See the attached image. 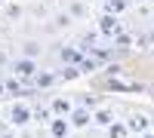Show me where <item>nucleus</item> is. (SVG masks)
<instances>
[{"label": "nucleus", "mask_w": 154, "mask_h": 138, "mask_svg": "<svg viewBox=\"0 0 154 138\" xmlns=\"http://www.w3.org/2000/svg\"><path fill=\"white\" fill-rule=\"evenodd\" d=\"M56 77L59 80H74V77H80V68H62V71H56Z\"/></svg>", "instance_id": "obj_15"}, {"label": "nucleus", "mask_w": 154, "mask_h": 138, "mask_svg": "<svg viewBox=\"0 0 154 138\" xmlns=\"http://www.w3.org/2000/svg\"><path fill=\"white\" fill-rule=\"evenodd\" d=\"M0 95H6V83L3 80H0Z\"/></svg>", "instance_id": "obj_20"}, {"label": "nucleus", "mask_w": 154, "mask_h": 138, "mask_svg": "<svg viewBox=\"0 0 154 138\" xmlns=\"http://www.w3.org/2000/svg\"><path fill=\"white\" fill-rule=\"evenodd\" d=\"M126 6H130V0H105V12L108 16H117V19H120V12Z\"/></svg>", "instance_id": "obj_11"}, {"label": "nucleus", "mask_w": 154, "mask_h": 138, "mask_svg": "<svg viewBox=\"0 0 154 138\" xmlns=\"http://www.w3.org/2000/svg\"><path fill=\"white\" fill-rule=\"evenodd\" d=\"M93 123L96 126H114V110L111 107H99V110H93Z\"/></svg>", "instance_id": "obj_9"}, {"label": "nucleus", "mask_w": 154, "mask_h": 138, "mask_svg": "<svg viewBox=\"0 0 154 138\" xmlns=\"http://www.w3.org/2000/svg\"><path fill=\"white\" fill-rule=\"evenodd\" d=\"M136 3H145V0H136Z\"/></svg>", "instance_id": "obj_23"}, {"label": "nucleus", "mask_w": 154, "mask_h": 138, "mask_svg": "<svg viewBox=\"0 0 154 138\" xmlns=\"http://www.w3.org/2000/svg\"><path fill=\"white\" fill-rule=\"evenodd\" d=\"M37 49H40V46H37V43H25V52H28V55H25V58H34V55H37Z\"/></svg>", "instance_id": "obj_18"}, {"label": "nucleus", "mask_w": 154, "mask_h": 138, "mask_svg": "<svg viewBox=\"0 0 154 138\" xmlns=\"http://www.w3.org/2000/svg\"><path fill=\"white\" fill-rule=\"evenodd\" d=\"M59 58L65 61V68H80L83 52H80L77 46H62V49H59Z\"/></svg>", "instance_id": "obj_6"}, {"label": "nucleus", "mask_w": 154, "mask_h": 138, "mask_svg": "<svg viewBox=\"0 0 154 138\" xmlns=\"http://www.w3.org/2000/svg\"><path fill=\"white\" fill-rule=\"evenodd\" d=\"M71 12H74V16H83L86 9H83V3H71Z\"/></svg>", "instance_id": "obj_19"}, {"label": "nucleus", "mask_w": 154, "mask_h": 138, "mask_svg": "<svg viewBox=\"0 0 154 138\" xmlns=\"http://www.w3.org/2000/svg\"><path fill=\"white\" fill-rule=\"evenodd\" d=\"M126 129H130L133 135H145V132H151V129H148V117H145V114H130Z\"/></svg>", "instance_id": "obj_7"}, {"label": "nucleus", "mask_w": 154, "mask_h": 138, "mask_svg": "<svg viewBox=\"0 0 154 138\" xmlns=\"http://www.w3.org/2000/svg\"><path fill=\"white\" fill-rule=\"evenodd\" d=\"M139 138H154V132H145V135H139Z\"/></svg>", "instance_id": "obj_22"}, {"label": "nucleus", "mask_w": 154, "mask_h": 138, "mask_svg": "<svg viewBox=\"0 0 154 138\" xmlns=\"http://www.w3.org/2000/svg\"><path fill=\"white\" fill-rule=\"evenodd\" d=\"M108 135L111 138H126L130 129H126V123H114V126H108Z\"/></svg>", "instance_id": "obj_14"}, {"label": "nucleus", "mask_w": 154, "mask_h": 138, "mask_svg": "<svg viewBox=\"0 0 154 138\" xmlns=\"http://www.w3.org/2000/svg\"><path fill=\"white\" fill-rule=\"evenodd\" d=\"M77 107L96 110V107H99V98H96V95H89V92H77Z\"/></svg>", "instance_id": "obj_12"}, {"label": "nucleus", "mask_w": 154, "mask_h": 138, "mask_svg": "<svg viewBox=\"0 0 154 138\" xmlns=\"http://www.w3.org/2000/svg\"><path fill=\"white\" fill-rule=\"evenodd\" d=\"M99 34H102V37H114V40H117V37H120V19L105 12V16L99 19Z\"/></svg>", "instance_id": "obj_3"}, {"label": "nucleus", "mask_w": 154, "mask_h": 138, "mask_svg": "<svg viewBox=\"0 0 154 138\" xmlns=\"http://www.w3.org/2000/svg\"><path fill=\"white\" fill-rule=\"evenodd\" d=\"M71 132H74V126L68 117H53V123H49V135L53 138H71Z\"/></svg>", "instance_id": "obj_5"}, {"label": "nucleus", "mask_w": 154, "mask_h": 138, "mask_svg": "<svg viewBox=\"0 0 154 138\" xmlns=\"http://www.w3.org/2000/svg\"><path fill=\"white\" fill-rule=\"evenodd\" d=\"M3 83H6V92H12V95H31V89H25L19 77H9V80H3Z\"/></svg>", "instance_id": "obj_13"}, {"label": "nucleus", "mask_w": 154, "mask_h": 138, "mask_svg": "<svg viewBox=\"0 0 154 138\" xmlns=\"http://www.w3.org/2000/svg\"><path fill=\"white\" fill-rule=\"evenodd\" d=\"M9 71H12V77H19V80L37 77V61L34 58H16V61H9Z\"/></svg>", "instance_id": "obj_2"}, {"label": "nucleus", "mask_w": 154, "mask_h": 138, "mask_svg": "<svg viewBox=\"0 0 154 138\" xmlns=\"http://www.w3.org/2000/svg\"><path fill=\"white\" fill-rule=\"evenodd\" d=\"M6 117H9V123L12 126H28V123L34 120V110L25 104V101H16V104H9V110H6Z\"/></svg>", "instance_id": "obj_1"}, {"label": "nucleus", "mask_w": 154, "mask_h": 138, "mask_svg": "<svg viewBox=\"0 0 154 138\" xmlns=\"http://www.w3.org/2000/svg\"><path fill=\"white\" fill-rule=\"evenodd\" d=\"M0 138H16V135H12V132H3V135H0Z\"/></svg>", "instance_id": "obj_21"}, {"label": "nucleus", "mask_w": 154, "mask_h": 138, "mask_svg": "<svg viewBox=\"0 0 154 138\" xmlns=\"http://www.w3.org/2000/svg\"><path fill=\"white\" fill-rule=\"evenodd\" d=\"M99 68V58H83L80 61V74H89V71H96Z\"/></svg>", "instance_id": "obj_17"}, {"label": "nucleus", "mask_w": 154, "mask_h": 138, "mask_svg": "<svg viewBox=\"0 0 154 138\" xmlns=\"http://www.w3.org/2000/svg\"><path fill=\"white\" fill-rule=\"evenodd\" d=\"M74 101H71V98L68 95H56L53 98V101H49V110H53V117H71L74 114Z\"/></svg>", "instance_id": "obj_4"}, {"label": "nucleus", "mask_w": 154, "mask_h": 138, "mask_svg": "<svg viewBox=\"0 0 154 138\" xmlns=\"http://www.w3.org/2000/svg\"><path fill=\"white\" fill-rule=\"evenodd\" d=\"M56 80H59L56 74H49V71H40V74L34 77V86H37V89H49V86H53Z\"/></svg>", "instance_id": "obj_10"}, {"label": "nucleus", "mask_w": 154, "mask_h": 138, "mask_svg": "<svg viewBox=\"0 0 154 138\" xmlns=\"http://www.w3.org/2000/svg\"><path fill=\"white\" fill-rule=\"evenodd\" d=\"M34 120H40V123L49 126V123H53V110H49V107H37L34 110Z\"/></svg>", "instance_id": "obj_16"}, {"label": "nucleus", "mask_w": 154, "mask_h": 138, "mask_svg": "<svg viewBox=\"0 0 154 138\" xmlns=\"http://www.w3.org/2000/svg\"><path fill=\"white\" fill-rule=\"evenodd\" d=\"M68 120H71L74 129H86L89 123H93V110H86V107H74V114H71Z\"/></svg>", "instance_id": "obj_8"}]
</instances>
